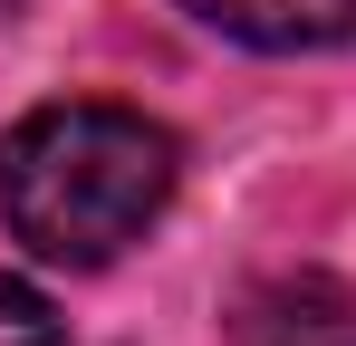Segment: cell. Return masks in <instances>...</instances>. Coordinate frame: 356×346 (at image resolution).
I'll return each mask as SVG.
<instances>
[{
	"instance_id": "cell-1",
	"label": "cell",
	"mask_w": 356,
	"mask_h": 346,
	"mask_svg": "<svg viewBox=\"0 0 356 346\" xmlns=\"http://www.w3.org/2000/svg\"><path fill=\"white\" fill-rule=\"evenodd\" d=\"M183 183V145L135 106L67 97L29 106L0 135V222L49 270H106L164 222Z\"/></svg>"
},
{
	"instance_id": "cell-2",
	"label": "cell",
	"mask_w": 356,
	"mask_h": 346,
	"mask_svg": "<svg viewBox=\"0 0 356 346\" xmlns=\"http://www.w3.org/2000/svg\"><path fill=\"white\" fill-rule=\"evenodd\" d=\"M183 10L260 58H318L356 39V0H183Z\"/></svg>"
},
{
	"instance_id": "cell-3",
	"label": "cell",
	"mask_w": 356,
	"mask_h": 346,
	"mask_svg": "<svg viewBox=\"0 0 356 346\" xmlns=\"http://www.w3.org/2000/svg\"><path fill=\"white\" fill-rule=\"evenodd\" d=\"M232 337H241V346H270V337H289V346H337V337H347V288H337V279H270V288L241 298Z\"/></svg>"
},
{
	"instance_id": "cell-4",
	"label": "cell",
	"mask_w": 356,
	"mask_h": 346,
	"mask_svg": "<svg viewBox=\"0 0 356 346\" xmlns=\"http://www.w3.org/2000/svg\"><path fill=\"white\" fill-rule=\"evenodd\" d=\"M0 346H67V318L49 308V288L0 270Z\"/></svg>"
}]
</instances>
